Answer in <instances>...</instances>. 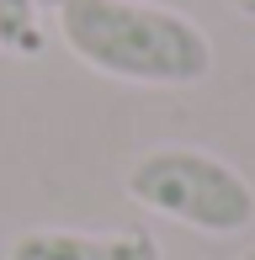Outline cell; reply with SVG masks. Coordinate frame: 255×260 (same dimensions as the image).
<instances>
[{
    "label": "cell",
    "mask_w": 255,
    "mask_h": 260,
    "mask_svg": "<svg viewBox=\"0 0 255 260\" xmlns=\"http://www.w3.org/2000/svg\"><path fill=\"white\" fill-rule=\"evenodd\" d=\"M59 38L85 69L122 85L186 90L213 75V38L160 0H69Z\"/></svg>",
    "instance_id": "6da1fadb"
},
{
    "label": "cell",
    "mask_w": 255,
    "mask_h": 260,
    "mask_svg": "<svg viewBox=\"0 0 255 260\" xmlns=\"http://www.w3.org/2000/svg\"><path fill=\"white\" fill-rule=\"evenodd\" d=\"M245 260H255V250H245Z\"/></svg>",
    "instance_id": "52a82bcc"
},
{
    "label": "cell",
    "mask_w": 255,
    "mask_h": 260,
    "mask_svg": "<svg viewBox=\"0 0 255 260\" xmlns=\"http://www.w3.org/2000/svg\"><path fill=\"white\" fill-rule=\"evenodd\" d=\"M229 6H234L239 16H250V21H255V0H229Z\"/></svg>",
    "instance_id": "8992f818"
},
{
    "label": "cell",
    "mask_w": 255,
    "mask_h": 260,
    "mask_svg": "<svg viewBox=\"0 0 255 260\" xmlns=\"http://www.w3.org/2000/svg\"><path fill=\"white\" fill-rule=\"evenodd\" d=\"M64 6H69V0H38V11H43V16H48V11H53V16H59Z\"/></svg>",
    "instance_id": "5b68a950"
},
{
    "label": "cell",
    "mask_w": 255,
    "mask_h": 260,
    "mask_svg": "<svg viewBox=\"0 0 255 260\" xmlns=\"http://www.w3.org/2000/svg\"><path fill=\"white\" fill-rule=\"evenodd\" d=\"M43 48H48V32H43L38 0H0V53L38 58Z\"/></svg>",
    "instance_id": "277c9868"
},
{
    "label": "cell",
    "mask_w": 255,
    "mask_h": 260,
    "mask_svg": "<svg viewBox=\"0 0 255 260\" xmlns=\"http://www.w3.org/2000/svg\"><path fill=\"white\" fill-rule=\"evenodd\" d=\"M6 260H165L149 229H21L6 244Z\"/></svg>",
    "instance_id": "3957f363"
},
{
    "label": "cell",
    "mask_w": 255,
    "mask_h": 260,
    "mask_svg": "<svg viewBox=\"0 0 255 260\" xmlns=\"http://www.w3.org/2000/svg\"><path fill=\"white\" fill-rule=\"evenodd\" d=\"M122 191L144 212L181 223L192 234H213V239L245 234L255 223V186L229 159L186 144H160L138 154L133 170L122 175Z\"/></svg>",
    "instance_id": "7a4b0ae2"
}]
</instances>
